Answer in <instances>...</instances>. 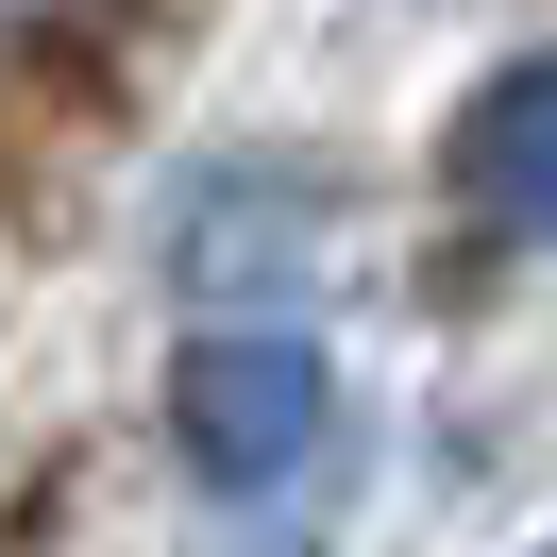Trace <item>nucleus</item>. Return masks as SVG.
Here are the masks:
<instances>
[{"label":"nucleus","mask_w":557,"mask_h":557,"mask_svg":"<svg viewBox=\"0 0 557 557\" xmlns=\"http://www.w3.org/2000/svg\"><path fill=\"white\" fill-rule=\"evenodd\" d=\"M305 440H321V372L287 338H220L203 372H186V456H203L220 490H271Z\"/></svg>","instance_id":"1"},{"label":"nucleus","mask_w":557,"mask_h":557,"mask_svg":"<svg viewBox=\"0 0 557 557\" xmlns=\"http://www.w3.org/2000/svg\"><path fill=\"white\" fill-rule=\"evenodd\" d=\"M473 186H490V203H523V220H557V85H541V102H507V119H473Z\"/></svg>","instance_id":"2"},{"label":"nucleus","mask_w":557,"mask_h":557,"mask_svg":"<svg viewBox=\"0 0 557 557\" xmlns=\"http://www.w3.org/2000/svg\"><path fill=\"white\" fill-rule=\"evenodd\" d=\"M541 557H557V541H541Z\"/></svg>","instance_id":"3"}]
</instances>
